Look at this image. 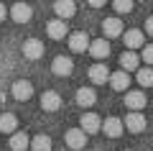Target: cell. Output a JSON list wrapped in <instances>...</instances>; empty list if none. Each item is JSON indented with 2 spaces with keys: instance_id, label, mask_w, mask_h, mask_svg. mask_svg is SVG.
Listing matches in <instances>:
<instances>
[{
  "instance_id": "obj_1",
  "label": "cell",
  "mask_w": 153,
  "mask_h": 151,
  "mask_svg": "<svg viewBox=\"0 0 153 151\" xmlns=\"http://www.w3.org/2000/svg\"><path fill=\"white\" fill-rule=\"evenodd\" d=\"M64 141H66L69 149H76V151H79V149L87 146V131H84V128H71V131H66Z\"/></svg>"
},
{
  "instance_id": "obj_2",
  "label": "cell",
  "mask_w": 153,
  "mask_h": 151,
  "mask_svg": "<svg viewBox=\"0 0 153 151\" xmlns=\"http://www.w3.org/2000/svg\"><path fill=\"white\" fill-rule=\"evenodd\" d=\"M10 18L16 23H28L33 18V11H31V5L28 3H23V0H16V5L10 8Z\"/></svg>"
},
{
  "instance_id": "obj_3",
  "label": "cell",
  "mask_w": 153,
  "mask_h": 151,
  "mask_svg": "<svg viewBox=\"0 0 153 151\" xmlns=\"http://www.w3.org/2000/svg\"><path fill=\"white\" fill-rule=\"evenodd\" d=\"M13 97L16 100H21V103H26V100H31L33 97V85L28 80H18V82H13Z\"/></svg>"
},
{
  "instance_id": "obj_4",
  "label": "cell",
  "mask_w": 153,
  "mask_h": 151,
  "mask_svg": "<svg viewBox=\"0 0 153 151\" xmlns=\"http://www.w3.org/2000/svg\"><path fill=\"white\" fill-rule=\"evenodd\" d=\"M23 56L31 59V62L41 59V56H44V44L38 41V38H28V41L23 44Z\"/></svg>"
},
{
  "instance_id": "obj_5",
  "label": "cell",
  "mask_w": 153,
  "mask_h": 151,
  "mask_svg": "<svg viewBox=\"0 0 153 151\" xmlns=\"http://www.w3.org/2000/svg\"><path fill=\"white\" fill-rule=\"evenodd\" d=\"M123 123L128 125V131H130V133H140V131H146V118H143L140 110H133V113H128V118L123 120Z\"/></svg>"
},
{
  "instance_id": "obj_6",
  "label": "cell",
  "mask_w": 153,
  "mask_h": 151,
  "mask_svg": "<svg viewBox=\"0 0 153 151\" xmlns=\"http://www.w3.org/2000/svg\"><path fill=\"white\" fill-rule=\"evenodd\" d=\"M41 108L49 110V113L59 110L61 108V95H59V92H54V90H46L44 95H41Z\"/></svg>"
},
{
  "instance_id": "obj_7",
  "label": "cell",
  "mask_w": 153,
  "mask_h": 151,
  "mask_svg": "<svg viewBox=\"0 0 153 151\" xmlns=\"http://www.w3.org/2000/svg\"><path fill=\"white\" fill-rule=\"evenodd\" d=\"M94 103H97V92L92 87H79L76 90V105L79 108H92Z\"/></svg>"
},
{
  "instance_id": "obj_8",
  "label": "cell",
  "mask_w": 153,
  "mask_h": 151,
  "mask_svg": "<svg viewBox=\"0 0 153 151\" xmlns=\"http://www.w3.org/2000/svg\"><path fill=\"white\" fill-rule=\"evenodd\" d=\"M102 33L107 38L123 36V21H120V18H105V21H102Z\"/></svg>"
},
{
  "instance_id": "obj_9",
  "label": "cell",
  "mask_w": 153,
  "mask_h": 151,
  "mask_svg": "<svg viewBox=\"0 0 153 151\" xmlns=\"http://www.w3.org/2000/svg\"><path fill=\"white\" fill-rule=\"evenodd\" d=\"M69 49L74 51V54H82V51H87V49H89L87 33H82V31H74V33L69 36Z\"/></svg>"
},
{
  "instance_id": "obj_10",
  "label": "cell",
  "mask_w": 153,
  "mask_h": 151,
  "mask_svg": "<svg viewBox=\"0 0 153 151\" xmlns=\"http://www.w3.org/2000/svg\"><path fill=\"white\" fill-rule=\"evenodd\" d=\"M71 69H74V64H71V59H66V56H56L54 62H51V72L59 77H69Z\"/></svg>"
},
{
  "instance_id": "obj_11",
  "label": "cell",
  "mask_w": 153,
  "mask_h": 151,
  "mask_svg": "<svg viewBox=\"0 0 153 151\" xmlns=\"http://www.w3.org/2000/svg\"><path fill=\"white\" fill-rule=\"evenodd\" d=\"M46 33H49L51 38H56V41H61V38H66V23H64V18H59L56 16L54 21L46 26Z\"/></svg>"
},
{
  "instance_id": "obj_12",
  "label": "cell",
  "mask_w": 153,
  "mask_h": 151,
  "mask_svg": "<svg viewBox=\"0 0 153 151\" xmlns=\"http://www.w3.org/2000/svg\"><path fill=\"white\" fill-rule=\"evenodd\" d=\"M54 11H56V16L59 18H74V13H76V5H74V0H56L54 3Z\"/></svg>"
},
{
  "instance_id": "obj_13",
  "label": "cell",
  "mask_w": 153,
  "mask_h": 151,
  "mask_svg": "<svg viewBox=\"0 0 153 151\" xmlns=\"http://www.w3.org/2000/svg\"><path fill=\"white\" fill-rule=\"evenodd\" d=\"M123 128H125V123H123L120 118H107V120L102 123V131L110 136V138H120V136H123Z\"/></svg>"
},
{
  "instance_id": "obj_14",
  "label": "cell",
  "mask_w": 153,
  "mask_h": 151,
  "mask_svg": "<svg viewBox=\"0 0 153 151\" xmlns=\"http://www.w3.org/2000/svg\"><path fill=\"white\" fill-rule=\"evenodd\" d=\"M89 54H92L94 59H105V56L110 54V41L107 38H94V41L89 44Z\"/></svg>"
},
{
  "instance_id": "obj_15",
  "label": "cell",
  "mask_w": 153,
  "mask_h": 151,
  "mask_svg": "<svg viewBox=\"0 0 153 151\" xmlns=\"http://www.w3.org/2000/svg\"><path fill=\"white\" fill-rule=\"evenodd\" d=\"M146 103H148L146 95H143V92H138V90L125 95V108H128V110H143V108H146Z\"/></svg>"
},
{
  "instance_id": "obj_16",
  "label": "cell",
  "mask_w": 153,
  "mask_h": 151,
  "mask_svg": "<svg viewBox=\"0 0 153 151\" xmlns=\"http://www.w3.org/2000/svg\"><path fill=\"white\" fill-rule=\"evenodd\" d=\"M79 123H82V128L87 131V133H97V131L102 128V123H100V115H97V113H84L82 118H79Z\"/></svg>"
},
{
  "instance_id": "obj_17",
  "label": "cell",
  "mask_w": 153,
  "mask_h": 151,
  "mask_svg": "<svg viewBox=\"0 0 153 151\" xmlns=\"http://www.w3.org/2000/svg\"><path fill=\"white\" fill-rule=\"evenodd\" d=\"M120 67L125 72H138V67H140V56L133 54V51H123V54H120Z\"/></svg>"
},
{
  "instance_id": "obj_18",
  "label": "cell",
  "mask_w": 153,
  "mask_h": 151,
  "mask_svg": "<svg viewBox=\"0 0 153 151\" xmlns=\"http://www.w3.org/2000/svg\"><path fill=\"white\" fill-rule=\"evenodd\" d=\"M89 80L94 82V85H105V82L110 80V72L105 64H92L89 67Z\"/></svg>"
},
{
  "instance_id": "obj_19",
  "label": "cell",
  "mask_w": 153,
  "mask_h": 151,
  "mask_svg": "<svg viewBox=\"0 0 153 151\" xmlns=\"http://www.w3.org/2000/svg\"><path fill=\"white\" fill-rule=\"evenodd\" d=\"M28 146H31V138H28L23 131H13L10 133V149L13 151H26Z\"/></svg>"
},
{
  "instance_id": "obj_20",
  "label": "cell",
  "mask_w": 153,
  "mask_h": 151,
  "mask_svg": "<svg viewBox=\"0 0 153 151\" xmlns=\"http://www.w3.org/2000/svg\"><path fill=\"white\" fill-rule=\"evenodd\" d=\"M110 85H112V90L117 92H125L128 85H130V77H128V72H115V74H110Z\"/></svg>"
},
{
  "instance_id": "obj_21",
  "label": "cell",
  "mask_w": 153,
  "mask_h": 151,
  "mask_svg": "<svg viewBox=\"0 0 153 151\" xmlns=\"http://www.w3.org/2000/svg\"><path fill=\"white\" fill-rule=\"evenodd\" d=\"M143 31H138V28H130L128 33H123V41H125V46L128 49H138V46H143Z\"/></svg>"
},
{
  "instance_id": "obj_22",
  "label": "cell",
  "mask_w": 153,
  "mask_h": 151,
  "mask_svg": "<svg viewBox=\"0 0 153 151\" xmlns=\"http://www.w3.org/2000/svg\"><path fill=\"white\" fill-rule=\"evenodd\" d=\"M18 131V118L13 113H3L0 115V133H13Z\"/></svg>"
},
{
  "instance_id": "obj_23",
  "label": "cell",
  "mask_w": 153,
  "mask_h": 151,
  "mask_svg": "<svg viewBox=\"0 0 153 151\" xmlns=\"http://www.w3.org/2000/svg\"><path fill=\"white\" fill-rule=\"evenodd\" d=\"M31 149L33 151H51V138L46 133H38L36 138H31Z\"/></svg>"
},
{
  "instance_id": "obj_24",
  "label": "cell",
  "mask_w": 153,
  "mask_h": 151,
  "mask_svg": "<svg viewBox=\"0 0 153 151\" xmlns=\"http://www.w3.org/2000/svg\"><path fill=\"white\" fill-rule=\"evenodd\" d=\"M138 85L140 87H153V69L151 67H138Z\"/></svg>"
},
{
  "instance_id": "obj_25",
  "label": "cell",
  "mask_w": 153,
  "mask_h": 151,
  "mask_svg": "<svg viewBox=\"0 0 153 151\" xmlns=\"http://www.w3.org/2000/svg\"><path fill=\"white\" fill-rule=\"evenodd\" d=\"M112 5L117 13H130L133 11V0H112Z\"/></svg>"
},
{
  "instance_id": "obj_26",
  "label": "cell",
  "mask_w": 153,
  "mask_h": 151,
  "mask_svg": "<svg viewBox=\"0 0 153 151\" xmlns=\"http://www.w3.org/2000/svg\"><path fill=\"white\" fill-rule=\"evenodd\" d=\"M143 62L153 64V46H151V44H148V46H143Z\"/></svg>"
},
{
  "instance_id": "obj_27",
  "label": "cell",
  "mask_w": 153,
  "mask_h": 151,
  "mask_svg": "<svg viewBox=\"0 0 153 151\" xmlns=\"http://www.w3.org/2000/svg\"><path fill=\"white\" fill-rule=\"evenodd\" d=\"M87 3H89V5H92V8H102L105 3H107V0H87Z\"/></svg>"
},
{
  "instance_id": "obj_28",
  "label": "cell",
  "mask_w": 153,
  "mask_h": 151,
  "mask_svg": "<svg viewBox=\"0 0 153 151\" xmlns=\"http://www.w3.org/2000/svg\"><path fill=\"white\" fill-rule=\"evenodd\" d=\"M146 31L153 36V18H148V21H146Z\"/></svg>"
},
{
  "instance_id": "obj_29",
  "label": "cell",
  "mask_w": 153,
  "mask_h": 151,
  "mask_svg": "<svg viewBox=\"0 0 153 151\" xmlns=\"http://www.w3.org/2000/svg\"><path fill=\"white\" fill-rule=\"evenodd\" d=\"M5 16H8V11H5V5L0 3V21H5Z\"/></svg>"
}]
</instances>
